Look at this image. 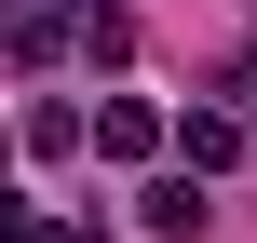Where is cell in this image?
<instances>
[{
    "label": "cell",
    "instance_id": "4",
    "mask_svg": "<svg viewBox=\"0 0 257 243\" xmlns=\"http://www.w3.org/2000/svg\"><path fill=\"white\" fill-rule=\"evenodd\" d=\"M14 14H27V0H0V27H14Z\"/></svg>",
    "mask_w": 257,
    "mask_h": 243
},
{
    "label": "cell",
    "instance_id": "1",
    "mask_svg": "<svg viewBox=\"0 0 257 243\" xmlns=\"http://www.w3.org/2000/svg\"><path fill=\"white\" fill-rule=\"evenodd\" d=\"M163 135H176V162H190V176H230V162L257 149V135L230 122V108H190V122H163Z\"/></svg>",
    "mask_w": 257,
    "mask_h": 243
},
{
    "label": "cell",
    "instance_id": "5",
    "mask_svg": "<svg viewBox=\"0 0 257 243\" xmlns=\"http://www.w3.org/2000/svg\"><path fill=\"white\" fill-rule=\"evenodd\" d=\"M244 135H257V122H244Z\"/></svg>",
    "mask_w": 257,
    "mask_h": 243
},
{
    "label": "cell",
    "instance_id": "3",
    "mask_svg": "<svg viewBox=\"0 0 257 243\" xmlns=\"http://www.w3.org/2000/svg\"><path fill=\"white\" fill-rule=\"evenodd\" d=\"M136 216H149L163 243H190L203 216H217V203H203V176H149V189H136Z\"/></svg>",
    "mask_w": 257,
    "mask_h": 243
},
{
    "label": "cell",
    "instance_id": "2",
    "mask_svg": "<svg viewBox=\"0 0 257 243\" xmlns=\"http://www.w3.org/2000/svg\"><path fill=\"white\" fill-rule=\"evenodd\" d=\"M81 135H95L108 162H149V149H163V108H149V95H108V108H95Z\"/></svg>",
    "mask_w": 257,
    "mask_h": 243
}]
</instances>
